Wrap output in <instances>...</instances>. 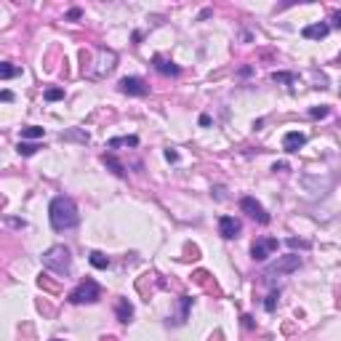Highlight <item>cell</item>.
I'll return each mask as SVG.
<instances>
[{"mask_svg": "<svg viewBox=\"0 0 341 341\" xmlns=\"http://www.w3.org/2000/svg\"><path fill=\"white\" fill-rule=\"evenodd\" d=\"M48 221H51V229L54 232H67L72 227H77L80 213H77L75 200L67 195H56L48 206Z\"/></svg>", "mask_w": 341, "mask_h": 341, "instance_id": "1", "label": "cell"}, {"mask_svg": "<svg viewBox=\"0 0 341 341\" xmlns=\"http://www.w3.org/2000/svg\"><path fill=\"white\" fill-rule=\"evenodd\" d=\"M43 266H45V269H51L54 275H70V269H72V253H70V248L51 246L48 251L43 253Z\"/></svg>", "mask_w": 341, "mask_h": 341, "instance_id": "2", "label": "cell"}, {"mask_svg": "<svg viewBox=\"0 0 341 341\" xmlns=\"http://www.w3.org/2000/svg\"><path fill=\"white\" fill-rule=\"evenodd\" d=\"M70 304L80 306V304H96V301L101 299V285L96 280H91V277H85L83 283H77V288H72L70 291Z\"/></svg>", "mask_w": 341, "mask_h": 341, "instance_id": "3", "label": "cell"}, {"mask_svg": "<svg viewBox=\"0 0 341 341\" xmlns=\"http://www.w3.org/2000/svg\"><path fill=\"white\" fill-rule=\"evenodd\" d=\"M301 264H304V259H301L299 253L280 256V259H277L275 264H269V266L264 269V277H266V280H272L275 275H291V272H296Z\"/></svg>", "mask_w": 341, "mask_h": 341, "instance_id": "4", "label": "cell"}, {"mask_svg": "<svg viewBox=\"0 0 341 341\" xmlns=\"http://www.w3.org/2000/svg\"><path fill=\"white\" fill-rule=\"evenodd\" d=\"M277 246H280L277 237H259V240L251 246V259L253 261H266L272 253L277 251Z\"/></svg>", "mask_w": 341, "mask_h": 341, "instance_id": "5", "label": "cell"}, {"mask_svg": "<svg viewBox=\"0 0 341 341\" xmlns=\"http://www.w3.org/2000/svg\"><path fill=\"white\" fill-rule=\"evenodd\" d=\"M240 211H243V213H248L253 221H259V224H269V213H266V211H264V206H261V203L256 200V197H251V195L240 200Z\"/></svg>", "mask_w": 341, "mask_h": 341, "instance_id": "6", "label": "cell"}, {"mask_svg": "<svg viewBox=\"0 0 341 341\" xmlns=\"http://www.w3.org/2000/svg\"><path fill=\"white\" fill-rule=\"evenodd\" d=\"M117 91L126 96H147L150 94V85H147L141 77H123L120 83H117Z\"/></svg>", "mask_w": 341, "mask_h": 341, "instance_id": "7", "label": "cell"}, {"mask_svg": "<svg viewBox=\"0 0 341 341\" xmlns=\"http://www.w3.org/2000/svg\"><path fill=\"white\" fill-rule=\"evenodd\" d=\"M240 232H243V224L235 216H221L219 219V235L224 240H235V237H240Z\"/></svg>", "mask_w": 341, "mask_h": 341, "instance_id": "8", "label": "cell"}, {"mask_svg": "<svg viewBox=\"0 0 341 341\" xmlns=\"http://www.w3.org/2000/svg\"><path fill=\"white\" fill-rule=\"evenodd\" d=\"M152 67H155L160 75H166V77H176V75H181V67L176 64V61H170V59H166V56H160L157 54L155 59H152Z\"/></svg>", "mask_w": 341, "mask_h": 341, "instance_id": "9", "label": "cell"}, {"mask_svg": "<svg viewBox=\"0 0 341 341\" xmlns=\"http://www.w3.org/2000/svg\"><path fill=\"white\" fill-rule=\"evenodd\" d=\"M304 144H306V136L301 133V131H288V133L283 136V150L285 152H299Z\"/></svg>", "mask_w": 341, "mask_h": 341, "instance_id": "10", "label": "cell"}, {"mask_svg": "<svg viewBox=\"0 0 341 341\" xmlns=\"http://www.w3.org/2000/svg\"><path fill=\"white\" fill-rule=\"evenodd\" d=\"M328 32H331V27H328L325 21H315V24H306L304 30H301V35H304L306 40H322Z\"/></svg>", "mask_w": 341, "mask_h": 341, "instance_id": "11", "label": "cell"}, {"mask_svg": "<svg viewBox=\"0 0 341 341\" xmlns=\"http://www.w3.org/2000/svg\"><path fill=\"white\" fill-rule=\"evenodd\" d=\"M115 315H117V320H120V322H131V317H133V304H131L128 299H117Z\"/></svg>", "mask_w": 341, "mask_h": 341, "instance_id": "12", "label": "cell"}, {"mask_svg": "<svg viewBox=\"0 0 341 341\" xmlns=\"http://www.w3.org/2000/svg\"><path fill=\"white\" fill-rule=\"evenodd\" d=\"M110 150H117V147H139V136H115V139L107 141Z\"/></svg>", "mask_w": 341, "mask_h": 341, "instance_id": "13", "label": "cell"}, {"mask_svg": "<svg viewBox=\"0 0 341 341\" xmlns=\"http://www.w3.org/2000/svg\"><path fill=\"white\" fill-rule=\"evenodd\" d=\"M104 166L110 168V170H112V173H115V176H120V179H123V176H126V166H123V163L117 160V157L112 155V152H107V155H104Z\"/></svg>", "mask_w": 341, "mask_h": 341, "instance_id": "14", "label": "cell"}, {"mask_svg": "<svg viewBox=\"0 0 341 341\" xmlns=\"http://www.w3.org/2000/svg\"><path fill=\"white\" fill-rule=\"evenodd\" d=\"M88 261H91V266H96V269H107V266H110V259H107L101 251H91Z\"/></svg>", "mask_w": 341, "mask_h": 341, "instance_id": "15", "label": "cell"}, {"mask_svg": "<svg viewBox=\"0 0 341 341\" xmlns=\"http://www.w3.org/2000/svg\"><path fill=\"white\" fill-rule=\"evenodd\" d=\"M189 306H192V299H189V296H181V301H179V317H176V325H184V322H187V312H189Z\"/></svg>", "mask_w": 341, "mask_h": 341, "instance_id": "16", "label": "cell"}, {"mask_svg": "<svg viewBox=\"0 0 341 341\" xmlns=\"http://www.w3.org/2000/svg\"><path fill=\"white\" fill-rule=\"evenodd\" d=\"M16 150H19L21 157H32L38 150H40V144H35V141H19V147H16Z\"/></svg>", "mask_w": 341, "mask_h": 341, "instance_id": "17", "label": "cell"}, {"mask_svg": "<svg viewBox=\"0 0 341 341\" xmlns=\"http://www.w3.org/2000/svg\"><path fill=\"white\" fill-rule=\"evenodd\" d=\"M43 133L45 131L40 126H27V128H21V141L24 139H43Z\"/></svg>", "mask_w": 341, "mask_h": 341, "instance_id": "18", "label": "cell"}, {"mask_svg": "<svg viewBox=\"0 0 341 341\" xmlns=\"http://www.w3.org/2000/svg\"><path fill=\"white\" fill-rule=\"evenodd\" d=\"M16 75H21L19 67L8 64V61H5V64H0V77H3V80H11V77H16Z\"/></svg>", "mask_w": 341, "mask_h": 341, "instance_id": "19", "label": "cell"}, {"mask_svg": "<svg viewBox=\"0 0 341 341\" xmlns=\"http://www.w3.org/2000/svg\"><path fill=\"white\" fill-rule=\"evenodd\" d=\"M272 80L275 83H296V75L293 72H272Z\"/></svg>", "mask_w": 341, "mask_h": 341, "instance_id": "20", "label": "cell"}, {"mask_svg": "<svg viewBox=\"0 0 341 341\" xmlns=\"http://www.w3.org/2000/svg\"><path fill=\"white\" fill-rule=\"evenodd\" d=\"M328 115H331V107H325V104H322V107H312V110H309V117H315V120H317V117L322 120V117H328Z\"/></svg>", "mask_w": 341, "mask_h": 341, "instance_id": "21", "label": "cell"}, {"mask_svg": "<svg viewBox=\"0 0 341 341\" xmlns=\"http://www.w3.org/2000/svg\"><path fill=\"white\" fill-rule=\"evenodd\" d=\"M277 299H280V291H272L269 296H266V301H264V309H266V312H275Z\"/></svg>", "mask_w": 341, "mask_h": 341, "instance_id": "22", "label": "cell"}, {"mask_svg": "<svg viewBox=\"0 0 341 341\" xmlns=\"http://www.w3.org/2000/svg\"><path fill=\"white\" fill-rule=\"evenodd\" d=\"M64 99V88H48L45 91V101H59Z\"/></svg>", "mask_w": 341, "mask_h": 341, "instance_id": "23", "label": "cell"}, {"mask_svg": "<svg viewBox=\"0 0 341 341\" xmlns=\"http://www.w3.org/2000/svg\"><path fill=\"white\" fill-rule=\"evenodd\" d=\"M309 246H312L309 240H299V237H291V240H288V248H293V251H296V248L299 251H306Z\"/></svg>", "mask_w": 341, "mask_h": 341, "instance_id": "24", "label": "cell"}, {"mask_svg": "<svg viewBox=\"0 0 341 341\" xmlns=\"http://www.w3.org/2000/svg\"><path fill=\"white\" fill-rule=\"evenodd\" d=\"M166 160L168 163H176V160H179V152H176V150H166Z\"/></svg>", "mask_w": 341, "mask_h": 341, "instance_id": "25", "label": "cell"}, {"mask_svg": "<svg viewBox=\"0 0 341 341\" xmlns=\"http://www.w3.org/2000/svg\"><path fill=\"white\" fill-rule=\"evenodd\" d=\"M243 325H246V328H253V325H256L253 317H251V315H243Z\"/></svg>", "mask_w": 341, "mask_h": 341, "instance_id": "26", "label": "cell"}, {"mask_svg": "<svg viewBox=\"0 0 341 341\" xmlns=\"http://www.w3.org/2000/svg\"><path fill=\"white\" fill-rule=\"evenodd\" d=\"M67 19H80V8H72L70 14H67Z\"/></svg>", "mask_w": 341, "mask_h": 341, "instance_id": "27", "label": "cell"}, {"mask_svg": "<svg viewBox=\"0 0 341 341\" xmlns=\"http://www.w3.org/2000/svg\"><path fill=\"white\" fill-rule=\"evenodd\" d=\"M333 24H336L339 30H341V11H336V14H333Z\"/></svg>", "mask_w": 341, "mask_h": 341, "instance_id": "28", "label": "cell"}, {"mask_svg": "<svg viewBox=\"0 0 341 341\" xmlns=\"http://www.w3.org/2000/svg\"><path fill=\"white\" fill-rule=\"evenodd\" d=\"M0 99H3V101H11V99H14V94H11V91H3V94H0Z\"/></svg>", "mask_w": 341, "mask_h": 341, "instance_id": "29", "label": "cell"}, {"mask_svg": "<svg viewBox=\"0 0 341 341\" xmlns=\"http://www.w3.org/2000/svg\"><path fill=\"white\" fill-rule=\"evenodd\" d=\"M8 224H11V227H27L24 221H19V219H8Z\"/></svg>", "mask_w": 341, "mask_h": 341, "instance_id": "30", "label": "cell"}, {"mask_svg": "<svg viewBox=\"0 0 341 341\" xmlns=\"http://www.w3.org/2000/svg\"><path fill=\"white\" fill-rule=\"evenodd\" d=\"M200 126H211V117H208V115H200Z\"/></svg>", "mask_w": 341, "mask_h": 341, "instance_id": "31", "label": "cell"}, {"mask_svg": "<svg viewBox=\"0 0 341 341\" xmlns=\"http://www.w3.org/2000/svg\"><path fill=\"white\" fill-rule=\"evenodd\" d=\"M288 166H285V163H275V166H272V170H285Z\"/></svg>", "mask_w": 341, "mask_h": 341, "instance_id": "32", "label": "cell"}, {"mask_svg": "<svg viewBox=\"0 0 341 341\" xmlns=\"http://www.w3.org/2000/svg\"><path fill=\"white\" fill-rule=\"evenodd\" d=\"M339 128H341V117H339Z\"/></svg>", "mask_w": 341, "mask_h": 341, "instance_id": "33", "label": "cell"}, {"mask_svg": "<svg viewBox=\"0 0 341 341\" xmlns=\"http://www.w3.org/2000/svg\"><path fill=\"white\" fill-rule=\"evenodd\" d=\"M54 341H61V339H54Z\"/></svg>", "mask_w": 341, "mask_h": 341, "instance_id": "34", "label": "cell"}, {"mask_svg": "<svg viewBox=\"0 0 341 341\" xmlns=\"http://www.w3.org/2000/svg\"><path fill=\"white\" fill-rule=\"evenodd\" d=\"M339 61H341V56H339Z\"/></svg>", "mask_w": 341, "mask_h": 341, "instance_id": "35", "label": "cell"}]
</instances>
